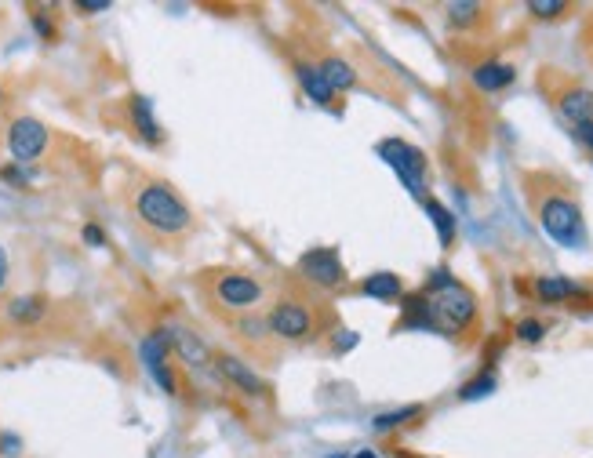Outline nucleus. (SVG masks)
I'll return each instance as SVG.
<instances>
[{"label": "nucleus", "mask_w": 593, "mask_h": 458, "mask_svg": "<svg viewBox=\"0 0 593 458\" xmlns=\"http://www.w3.org/2000/svg\"><path fill=\"white\" fill-rule=\"evenodd\" d=\"M543 335H546V324H543V320L524 317L521 324H517V339L528 342V346H535V342H543Z\"/></svg>", "instance_id": "obj_28"}, {"label": "nucleus", "mask_w": 593, "mask_h": 458, "mask_svg": "<svg viewBox=\"0 0 593 458\" xmlns=\"http://www.w3.org/2000/svg\"><path fill=\"white\" fill-rule=\"evenodd\" d=\"M48 317V299L44 295H19L8 302V320L19 328H37Z\"/></svg>", "instance_id": "obj_20"}, {"label": "nucleus", "mask_w": 593, "mask_h": 458, "mask_svg": "<svg viewBox=\"0 0 593 458\" xmlns=\"http://www.w3.org/2000/svg\"><path fill=\"white\" fill-rule=\"evenodd\" d=\"M292 73H295V80H299V88L306 99L324 106V110H335V91L328 88V80H324V73L317 70V62H313L310 55H295Z\"/></svg>", "instance_id": "obj_15"}, {"label": "nucleus", "mask_w": 593, "mask_h": 458, "mask_svg": "<svg viewBox=\"0 0 593 458\" xmlns=\"http://www.w3.org/2000/svg\"><path fill=\"white\" fill-rule=\"evenodd\" d=\"M539 88L550 95V102L561 110V117H568L572 124L593 120V91H586L579 80L564 77L557 70H543L539 73Z\"/></svg>", "instance_id": "obj_9"}, {"label": "nucleus", "mask_w": 593, "mask_h": 458, "mask_svg": "<svg viewBox=\"0 0 593 458\" xmlns=\"http://www.w3.org/2000/svg\"><path fill=\"white\" fill-rule=\"evenodd\" d=\"M583 48H586V59L593 62V15L586 19V30H583Z\"/></svg>", "instance_id": "obj_33"}, {"label": "nucleus", "mask_w": 593, "mask_h": 458, "mask_svg": "<svg viewBox=\"0 0 593 458\" xmlns=\"http://www.w3.org/2000/svg\"><path fill=\"white\" fill-rule=\"evenodd\" d=\"M295 280L310 291H342L346 288V266L335 248H310L295 262Z\"/></svg>", "instance_id": "obj_8"}, {"label": "nucleus", "mask_w": 593, "mask_h": 458, "mask_svg": "<svg viewBox=\"0 0 593 458\" xmlns=\"http://www.w3.org/2000/svg\"><path fill=\"white\" fill-rule=\"evenodd\" d=\"M8 277H11V269H8V255H4V244H0V295L8 291Z\"/></svg>", "instance_id": "obj_32"}, {"label": "nucleus", "mask_w": 593, "mask_h": 458, "mask_svg": "<svg viewBox=\"0 0 593 458\" xmlns=\"http://www.w3.org/2000/svg\"><path fill=\"white\" fill-rule=\"evenodd\" d=\"M357 291L375 302H397V299H404V280L397 277V273H390V269H379V273H368V277L357 284Z\"/></svg>", "instance_id": "obj_19"}, {"label": "nucleus", "mask_w": 593, "mask_h": 458, "mask_svg": "<svg viewBox=\"0 0 593 458\" xmlns=\"http://www.w3.org/2000/svg\"><path fill=\"white\" fill-rule=\"evenodd\" d=\"M310 59L317 62V70L324 73V80H328V88H332L335 95L357 88V70H353L342 55H335V51H321V55H310Z\"/></svg>", "instance_id": "obj_17"}, {"label": "nucleus", "mask_w": 593, "mask_h": 458, "mask_svg": "<svg viewBox=\"0 0 593 458\" xmlns=\"http://www.w3.org/2000/svg\"><path fill=\"white\" fill-rule=\"evenodd\" d=\"M30 22H33V30H37V37L48 40V44L59 37V30H55V19H51V8H30Z\"/></svg>", "instance_id": "obj_26"}, {"label": "nucleus", "mask_w": 593, "mask_h": 458, "mask_svg": "<svg viewBox=\"0 0 593 458\" xmlns=\"http://www.w3.org/2000/svg\"><path fill=\"white\" fill-rule=\"evenodd\" d=\"M0 99H4V95H0Z\"/></svg>", "instance_id": "obj_36"}, {"label": "nucleus", "mask_w": 593, "mask_h": 458, "mask_svg": "<svg viewBox=\"0 0 593 458\" xmlns=\"http://www.w3.org/2000/svg\"><path fill=\"white\" fill-rule=\"evenodd\" d=\"M164 339L171 346V357L179 360L182 371H190V375H212V353L215 349L197 335L193 328L179 324V320H164L161 324Z\"/></svg>", "instance_id": "obj_11"}, {"label": "nucleus", "mask_w": 593, "mask_h": 458, "mask_svg": "<svg viewBox=\"0 0 593 458\" xmlns=\"http://www.w3.org/2000/svg\"><path fill=\"white\" fill-rule=\"evenodd\" d=\"M528 11H532L535 19H561L572 11L568 0H528Z\"/></svg>", "instance_id": "obj_25"}, {"label": "nucleus", "mask_w": 593, "mask_h": 458, "mask_svg": "<svg viewBox=\"0 0 593 458\" xmlns=\"http://www.w3.org/2000/svg\"><path fill=\"white\" fill-rule=\"evenodd\" d=\"M124 117H128V131L146 146H161L164 142V128L157 113H153V102L146 95H128L124 99Z\"/></svg>", "instance_id": "obj_14"}, {"label": "nucleus", "mask_w": 593, "mask_h": 458, "mask_svg": "<svg viewBox=\"0 0 593 458\" xmlns=\"http://www.w3.org/2000/svg\"><path fill=\"white\" fill-rule=\"evenodd\" d=\"M353 458H379V455H375V451L364 448V451H357V455H353Z\"/></svg>", "instance_id": "obj_35"}, {"label": "nucleus", "mask_w": 593, "mask_h": 458, "mask_svg": "<svg viewBox=\"0 0 593 458\" xmlns=\"http://www.w3.org/2000/svg\"><path fill=\"white\" fill-rule=\"evenodd\" d=\"M212 375L222 389H230L233 397L248 400L252 408L255 404H273L270 382L262 379L259 371H255L244 357H237V353H222V349H215L212 353Z\"/></svg>", "instance_id": "obj_6"}, {"label": "nucleus", "mask_w": 593, "mask_h": 458, "mask_svg": "<svg viewBox=\"0 0 593 458\" xmlns=\"http://www.w3.org/2000/svg\"><path fill=\"white\" fill-rule=\"evenodd\" d=\"M404 317L397 320V331H430V309H426V295L415 291L401 302Z\"/></svg>", "instance_id": "obj_22"}, {"label": "nucleus", "mask_w": 593, "mask_h": 458, "mask_svg": "<svg viewBox=\"0 0 593 458\" xmlns=\"http://www.w3.org/2000/svg\"><path fill=\"white\" fill-rule=\"evenodd\" d=\"M124 204H128L135 229L157 248H182L201 229V219L190 208V200L161 175H146V171L131 175L124 182Z\"/></svg>", "instance_id": "obj_1"}, {"label": "nucleus", "mask_w": 593, "mask_h": 458, "mask_svg": "<svg viewBox=\"0 0 593 458\" xmlns=\"http://www.w3.org/2000/svg\"><path fill=\"white\" fill-rule=\"evenodd\" d=\"M419 415H426L423 404H408V408H397V411H382V415H375V419H372V429H375V433H390V429L415 422Z\"/></svg>", "instance_id": "obj_24"}, {"label": "nucleus", "mask_w": 593, "mask_h": 458, "mask_svg": "<svg viewBox=\"0 0 593 458\" xmlns=\"http://www.w3.org/2000/svg\"><path fill=\"white\" fill-rule=\"evenodd\" d=\"M81 237L88 248H106V233H102V226H95V222H88V226L81 229Z\"/></svg>", "instance_id": "obj_30"}, {"label": "nucleus", "mask_w": 593, "mask_h": 458, "mask_svg": "<svg viewBox=\"0 0 593 458\" xmlns=\"http://www.w3.org/2000/svg\"><path fill=\"white\" fill-rule=\"evenodd\" d=\"M575 135H579V139H583L586 146L593 150V120H586V124H575Z\"/></svg>", "instance_id": "obj_34"}, {"label": "nucleus", "mask_w": 593, "mask_h": 458, "mask_svg": "<svg viewBox=\"0 0 593 458\" xmlns=\"http://www.w3.org/2000/svg\"><path fill=\"white\" fill-rule=\"evenodd\" d=\"M222 328L230 331V339L237 342V346H241L252 360H259V364H277V360H281L284 349L277 346V339L270 335V328H266V317H262V313L237 317V320H230V324H222Z\"/></svg>", "instance_id": "obj_12"}, {"label": "nucleus", "mask_w": 593, "mask_h": 458, "mask_svg": "<svg viewBox=\"0 0 593 458\" xmlns=\"http://www.w3.org/2000/svg\"><path fill=\"white\" fill-rule=\"evenodd\" d=\"M521 190L535 222L543 226V233L553 244H561V248H583L586 219L572 182L564 179V175H557V171H524Z\"/></svg>", "instance_id": "obj_2"}, {"label": "nucleus", "mask_w": 593, "mask_h": 458, "mask_svg": "<svg viewBox=\"0 0 593 458\" xmlns=\"http://www.w3.org/2000/svg\"><path fill=\"white\" fill-rule=\"evenodd\" d=\"M197 295L219 324H230L270 306V284L262 273L241 266H208L197 273Z\"/></svg>", "instance_id": "obj_4"}, {"label": "nucleus", "mask_w": 593, "mask_h": 458, "mask_svg": "<svg viewBox=\"0 0 593 458\" xmlns=\"http://www.w3.org/2000/svg\"><path fill=\"white\" fill-rule=\"evenodd\" d=\"M73 8L84 11V15H95V11H110V0H77Z\"/></svg>", "instance_id": "obj_31"}, {"label": "nucleus", "mask_w": 593, "mask_h": 458, "mask_svg": "<svg viewBox=\"0 0 593 458\" xmlns=\"http://www.w3.org/2000/svg\"><path fill=\"white\" fill-rule=\"evenodd\" d=\"M0 179L11 182V186H22V190H26V186L33 182V171H30V168H22V164H4V168H0Z\"/></svg>", "instance_id": "obj_29"}, {"label": "nucleus", "mask_w": 593, "mask_h": 458, "mask_svg": "<svg viewBox=\"0 0 593 458\" xmlns=\"http://www.w3.org/2000/svg\"><path fill=\"white\" fill-rule=\"evenodd\" d=\"M139 357L142 364H146V371L153 375V382L168 393V397H182V389H186V382H182V371H179V360L171 357V346L168 339H164L161 324L142 339L139 346Z\"/></svg>", "instance_id": "obj_10"}, {"label": "nucleus", "mask_w": 593, "mask_h": 458, "mask_svg": "<svg viewBox=\"0 0 593 458\" xmlns=\"http://www.w3.org/2000/svg\"><path fill=\"white\" fill-rule=\"evenodd\" d=\"M492 389H495V375H492V371H481L477 379L466 382L463 393H459V397H463V400H481V397H488Z\"/></svg>", "instance_id": "obj_27"}, {"label": "nucleus", "mask_w": 593, "mask_h": 458, "mask_svg": "<svg viewBox=\"0 0 593 458\" xmlns=\"http://www.w3.org/2000/svg\"><path fill=\"white\" fill-rule=\"evenodd\" d=\"M426 309H430V331H441L455 342H473L481 331V302L466 288L463 280H455L448 269H433L426 280Z\"/></svg>", "instance_id": "obj_5"}, {"label": "nucleus", "mask_w": 593, "mask_h": 458, "mask_svg": "<svg viewBox=\"0 0 593 458\" xmlns=\"http://www.w3.org/2000/svg\"><path fill=\"white\" fill-rule=\"evenodd\" d=\"M266 328L277 339L281 349H302L321 342L324 335L339 331V317L324 299H317V291H310L306 284L295 280L292 288L277 291L266 306Z\"/></svg>", "instance_id": "obj_3"}, {"label": "nucleus", "mask_w": 593, "mask_h": 458, "mask_svg": "<svg viewBox=\"0 0 593 458\" xmlns=\"http://www.w3.org/2000/svg\"><path fill=\"white\" fill-rule=\"evenodd\" d=\"M492 19V8L488 4H477V0H459V4H448V26L455 33H477L488 26Z\"/></svg>", "instance_id": "obj_18"}, {"label": "nucleus", "mask_w": 593, "mask_h": 458, "mask_svg": "<svg viewBox=\"0 0 593 458\" xmlns=\"http://www.w3.org/2000/svg\"><path fill=\"white\" fill-rule=\"evenodd\" d=\"M423 208H426V215H430L433 229H437V237H441V248H452L455 244V215L444 208L441 200H433V197L423 200Z\"/></svg>", "instance_id": "obj_23"}, {"label": "nucleus", "mask_w": 593, "mask_h": 458, "mask_svg": "<svg viewBox=\"0 0 593 458\" xmlns=\"http://www.w3.org/2000/svg\"><path fill=\"white\" fill-rule=\"evenodd\" d=\"M535 299L546 302V306H572L575 299H590V288H583L579 280H568V277H539L532 284Z\"/></svg>", "instance_id": "obj_16"}, {"label": "nucleus", "mask_w": 593, "mask_h": 458, "mask_svg": "<svg viewBox=\"0 0 593 458\" xmlns=\"http://www.w3.org/2000/svg\"><path fill=\"white\" fill-rule=\"evenodd\" d=\"M51 146V128L44 120L37 117H15L8 124V153H11V164H22V168H30L37 160L48 153Z\"/></svg>", "instance_id": "obj_13"}, {"label": "nucleus", "mask_w": 593, "mask_h": 458, "mask_svg": "<svg viewBox=\"0 0 593 458\" xmlns=\"http://www.w3.org/2000/svg\"><path fill=\"white\" fill-rule=\"evenodd\" d=\"M513 80H517V70H513L510 62H481L473 70V84L481 91H503L510 88Z\"/></svg>", "instance_id": "obj_21"}, {"label": "nucleus", "mask_w": 593, "mask_h": 458, "mask_svg": "<svg viewBox=\"0 0 593 458\" xmlns=\"http://www.w3.org/2000/svg\"><path fill=\"white\" fill-rule=\"evenodd\" d=\"M379 157L397 171V179L404 182V190L415 193L419 200H426V179H430V164L426 153L419 146L404 139H382L379 142Z\"/></svg>", "instance_id": "obj_7"}]
</instances>
